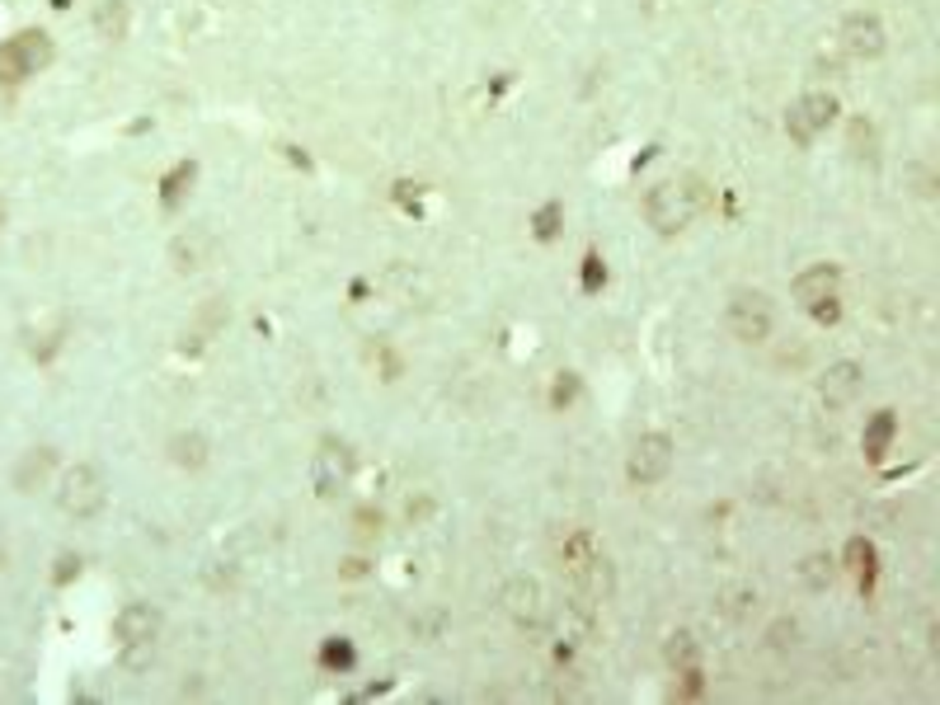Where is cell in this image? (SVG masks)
<instances>
[{
	"label": "cell",
	"instance_id": "6da1fadb",
	"mask_svg": "<svg viewBox=\"0 0 940 705\" xmlns=\"http://www.w3.org/2000/svg\"><path fill=\"white\" fill-rule=\"evenodd\" d=\"M710 208V188H705L696 175H672L658 179L645 193V222L658 235H678L696 222V216Z\"/></svg>",
	"mask_w": 940,
	"mask_h": 705
},
{
	"label": "cell",
	"instance_id": "7a4b0ae2",
	"mask_svg": "<svg viewBox=\"0 0 940 705\" xmlns=\"http://www.w3.org/2000/svg\"><path fill=\"white\" fill-rule=\"evenodd\" d=\"M104 504H108V480H104L99 466L75 461L71 470H61V480H57V508L67 513V517L85 522V517L104 513Z\"/></svg>",
	"mask_w": 940,
	"mask_h": 705
},
{
	"label": "cell",
	"instance_id": "3957f363",
	"mask_svg": "<svg viewBox=\"0 0 940 705\" xmlns=\"http://www.w3.org/2000/svg\"><path fill=\"white\" fill-rule=\"evenodd\" d=\"M790 292L819 325H837L842 320V273L833 269V263H809L804 273H795Z\"/></svg>",
	"mask_w": 940,
	"mask_h": 705
},
{
	"label": "cell",
	"instance_id": "277c9868",
	"mask_svg": "<svg viewBox=\"0 0 940 705\" xmlns=\"http://www.w3.org/2000/svg\"><path fill=\"white\" fill-rule=\"evenodd\" d=\"M498 607H504V616L513 625H522V631H541V625L551 621L545 588H541V578H531V574H513L508 584L498 588Z\"/></svg>",
	"mask_w": 940,
	"mask_h": 705
},
{
	"label": "cell",
	"instance_id": "5b68a950",
	"mask_svg": "<svg viewBox=\"0 0 940 705\" xmlns=\"http://www.w3.org/2000/svg\"><path fill=\"white\" fill-rule=\"evenodd\" d=\"M47 61H52V43L38 28H24V34H14L5 47H0V81L20 85L28 75H38Z\"/></svg>",
	"mask_w": 940,
	"mask_h": 705
},
{
	"label": "cell",
	"instance_id": "8992f818",
	"mask_svg": "<svg viewBox=\"0 0 940 705\" xmlns=\"http://www.w3.org/2000/svg\"><path fill=\"white\" fill-rule=\"evenodd\" d=\"M837 114H842V104L833 94H823V90L799 94L786 114V132H790V141H799V146H809V141H819L827 128H833Z\"/></svg>",
	"mask_w": 940,
	"mask_h": 705
},
{
	"label": "cell",
	"instance_id": "52a82bcc",
	"mask_svg": "<svg viewBox=\"0 0 940 705\" xmlns=\"http://www.w3.org/2000/svg\"><path fill=\"white\" fill-rule=\"evenodd\" d=\"M725 325H729V334L739 343H762L766 334H772V325H776V310H772V302H766L762 292H733L729 310H725Z\"/></svg>",
	"mask_w": 940,
	"mask_h": 705
},
{
	"label": "cell",
	"instance_id": "ba28073f",
	"mask_svg": "<svg viewBox=\"0 0 940 705\" xmlns=\"http://www.w3.org/2000/svg\"><path fill=\"white\" fill-rule=\"evenodd\" d=\"M672 457H678V447H672L668 433H645V437H635L631 457H625V480H631V484H658V480H668Z\"/></svg>",
	"mask_w": 940,
	"mask_h": 705
},
{
	"label": "cell",
	"instance_id": "9c48e42d",
	"mask_svg": "<svg viewBox=\"0 0 940 705\" xmlns=\"http://www.w3.org/2000/svg\"><path fill=\"white\" fill-rule=\"evenodd\" d=\"M114 635H118V645L128 649L132 658L137 654H151V645L161 639V611H155L151 602H128L114 616Z\"/></svg>",
	"mask_w": 940,
	"mask_h": 705
},
{
	"label": "cell",
	"instance_id": "30bf717a",
	"mask_svg": "<svg viewBox=\"0 0 940 705\" xmlns=\"http://www.w3.org/2000/svg\"><path fill=\"white\" fill-rule=\"evenodd\" d=\"M837 38L846 47V57H856V61H874V57H884V47H889V34H884L880 14H870V10H851V14H846Z\"/></svg>",
	"mask_w": 940,
	"mask_h": 705
},
{
	"label": "cell",
	"instance_id": "8fae6325",
	"mask_svg": "<svg viewBox=\"0 0 940 705\" xmlns=\"http://www.w3.org/2000/svg\"><path fill=\"white\" fill-rule=\"evenodd\" d=\"M353 447L349 443H339V437H325L320 443V451H316V461H310V480H316V494H339L343 484L353 480Z\"/></svg>",
	"mask_w": 940,
	"mask_h": 705
},
{
	"label": "cell",
	"instance_id": "7c38bea8",
	"mask_svg": "<svg viewBox=\"0 0 940 705\" xmlns=\"http://www.w3.org/2000/svg\"><path fill=\"white\" fill-rule=\"evenodd\" d=\"M860 386H866V367L851 363V357H842V363H833L819 376V400L827 410H846V404L860 396Z\"/></svg>",
	"mask_w": 940,
	"mask_h": 705
},
{
	"label": "cell",
	"instance_id": "4fadbf2b",
	"mask_svg": "<svg viewBox=\"0 0 940 705\" xmlns=\"http://www.w3.org/2000/svg\"><path fill=\"white\" fill-rule=\"evenodd\" d=\"M212 249L216 245H212L208 231H184L169 240V263H175V273H198V269H208Z\"/></svg>",
	"mask_w": 940,
	"mask_h": 705
},
{
	"label": "cell",
	"instance_id": "5bb4252c",
	"mask_svg": "<svg viewBox=\"0 0 940 705\" xmlns=\"http://www.w3.org/2000/svg\"><path fill=\"white\" fill-rule=\"evenodd\" d=\"M52 470H57V451L52 447H28L20 457V466H14V490L20 494L43 490V484L52 480Z\"/></svg>",
	"mask_w": 940,
	"mask_h": 705
},
{
	"label": "cell",
	"instance_id": "9a60e30c",
	"mask_svg": "<svg viewBox=\"0 0 940 705\" xmlns=\"http://www.w3.org/2000/svg\"><path fill=\"white\" fill-rule=\"evenodd\" d=\"M128 24H132L128 0H99V10H94V34L118 43V38H128Z\"/></svg>",
	"mask_w": 940,
	"mask_h": 705
},
{
	"label": "cell",
	"instance_id": "2e32d148",
	"mask_svg": "<svg viewBox=\"0 0 940 705\" xmlns=\"http://www.w3.org/2000/svg\"><path fill=\"white\" fill-rule=\"evenodd\" d=\"M893 433H898V419H893V410H880V414L866 423V433H860V447H866L870 461H884V457H889Z\"/></svg>",
	"mask_w": 940,
	"mask_h": 705
},
{
	"label": "cell",
	"instance_id": "e0dca14e",
	"mask_svg": "<svg viewBox=\"0 0 940 705\" xmlns=\"http://www.w3.org/2000/svg\"><path fill=\"white\" fill-rule=\"evenodd\" d=\"M169 461L184 470H202L208 466V437L202 433H175L169 437Z\"/></svg>",
	"mask_w": 940,
	"mask_h": 705
},
{
	"label": "cell",
	"instance_id": "ac0fdd59",
	"mask_svg": "<svg viewBox=\"0 0 940 705\" xmlns=\"http://www.w3.org/2000/svg\"><path fill=\"white\" fill-rule=\"evenodd\" d=\"M193 179H198V165H193V161H179V165L161 179V208H165V212H175L179 202L188 198V188H193Z\"/></svg>",
	"mask_w": 940,
	"mask_h": 705
},
{
	"label": "cell",
	"instance_id": "d6986e66",
	"mask_svg": "<svg viewBox=\"0 0 940 705\" xmlns=\"http://www.w3.org/2000/svg\"><path fill=\"white\" fill-rule=\"evenodd\" d=\"M846 560H851V574L860 578V592H870L874 588V574H880V551H874L870 541H851L846 545Z\"/></svg>",
	"mask_w": 940,
	"mask_h": 705
},
{
	"label": "cell",
	"instance_id": "ffe728a7",
	"mask_svg": "<svg viewBox=\"0 0 940 705\" xmlns=\"http://www.w3.org/2000/svg\"><path fill=\"white\" fill-rule=\"evenodd\" d=\"M663 658H668V668H678V672L696 668L701 663V639L692 631H672L668 645H663Z\"/></svg>",
	"mask_w": 940,
	"mask_h": 705
},
{
	"label": "cell",
	"instance_id": "44dd1931",
	"mask_svg": "<svg viewBox=\"0 0 940 705\" xmlns=\"http://www.w3.org/2000/svg\"><path fill=\"white\" fill-rule=\"evenodd\" d=\"M833 574H837V560L833 555H804V564H799V584L804 588H813V592H823L827 584H833Z\"/></svg>",
	"mask_w": 940,
	"mask_h": 705
},
{
	"label": "cell",
	"instance_id": "7402d4cb",
	"mask_svg": "<svg viewBox=\"0 0 940 705\" xmlns=\"http://www.w3.org/2000/svg\"><path fill=\"white\" fill-rule=\"evenodd\" d=\"M560 231H564V202H545V208L531 212V235H537L541 245L560 240Z\"/></svg>",
	"mask_w": 940,
	"mask_h": 705
},
{
	"label": "cell",
	"instance_id": "603a6c76",
	"mask_svg": "<svg viewBox=\"0 0 940 705\" xmlns=\"http://www.w3.org/2000/svg\"><path fill=\"white\" fill-rule=\"evenodd\" d=\"M320 663H325L329 672H349V668L357 663V654H353V645H349L343 635H329L325 649H320Z\"/></svg>",
	"mask_w": 940,
	"mask_h": 705
},
{
	"label": "cell",
	"instance_id": "cb8c5ba5",
	"mask_svg": "<svg viewBox=\"0 0 940 705\" xmlns=\"http://www.w3.org/2000/svg\"><path fill=\"white\" fill-rule=\"evenodd\" d=\"M851 155L856 161H874V155H880V132H874L866 118L851 122Z\"/></svg>",
	"mask_w": 940,
	"mask_h": 705
},
{
	"label": "cell",
	"instance_id": "d4e9b609",
	"mask_svg": "<svg viewBox=\"0 0 940 705\" xmlns=\"http://www.w3.org/2000/svg\"><path fill=\"white\" fill-rule=\"evenodd\" d=\"M574 400H578V376L574 372H560L555 376V390H551V404H555V410H569Z\"/></svg>",
	"mask_w": 940,
	"mask_h": 705
},
{
	"label": "cell",
	"instance_id": "484cf974",
	"mask_svg": "<svg viewBox=\"0 0 940 705\" xmlns=\"http://www.w3.org/2000/svg\"><path fill=\"white\" fill-rule=\"evenodd\" d=\"M795 639H799V625H795V621H786V616H780V621L772 625V631H766V645H772V649H790Z\"/></svg>",
	"mask_w": 940,
	"mask_h": 705
},
{
	"label": "cell",
	"instance_id": "4316f807",
	"mask_svg": "<svg viewBox=\"0 0 940 705\" xmlns=\"http://www.w3.org/2000/svg\"><path fill=\"white\" fill-rule=\"evenodd\" d=\"M607 282V263H602V255H588L584 259V292H598Z\"/></svg>",
	"mask_w": 940,
	"mask_h": 705
},
{
	"label": "cell",
	"instance_id": "83f0119b",
	"mask_svg": "<svg viewBox=\"0 0 940 705\" xmlns=\"http://www.w3.org/2000/svg\"><path fill=\"white\" fill-rule=\"evenodd\" d=\"M748 602H757V592H752V588H729L725 592V611H729V616H743Z\"/></svg>",
	"mask_w": 940,
	"mask_h": 705
},
{
	"label": "cell",
	"instance_id": "f1b7e54d",
	"mask_svg": "<svg viewBox=\"0 0 940 705\" xmlns=\"http://www.w3.org/2000/svg\"><path fill=\"white\" fill-rule=\"evenodd\" d=\"M357 531H363V537H381V513L363 508V513H357Z\"/></svg>",
	"mask_w": 940,
	"mask_h": 705
},
{
	"label": "cell",
	"instance_id": "f546056e",
	"mask_svg": "<svg viewBox=\"0 0 940 705\" xmlns=\"http://www.w3.org/2000/svg\"><path fill=\"white\" fill-rule=\"evenodd\" d=\"M57 564H61V569H57V584H67L71 574H81V560H75V555H61Z\"/></svg>",
	"mask_w": 940,
	"mask_h": 705
}]
</instances>
